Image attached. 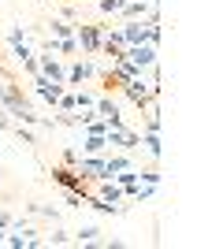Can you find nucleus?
<instances>
[{
	"instance_id": "6",
	"label": "nucleus",
	"mask_w": 223,
	"mask_h": 249,
	"mask_svg": "<svg viewBox=\"0 0 223 249\" xmlns=\"http://www.w3.org/2000/svg\"><path fill=\"white\" fill-rule=\"evenodd\" d=\"M123 45H149V19H127L119 26Z\"/></svg>"
},
{
	"instance_id": "1",
	"label": "nucleus",
	"mask_w": 223,
	"mask_h": 249,
	"mask_svg": "<svg viewBox=\"0 0 223 249\" xmlns=\"http://www.w3.org/2000/svg\"><path fill=\"white\" fill-rule=\"evenodd\" d=\"M0 108H4L11 119L26 123V126H37V123H41V115L34 112V104L22 97V89H19L15 82H4V93H0Z\"/></svg>"
},
{
	"instance_id": "17",
	"label": "nucleus",
	"mask_w": 223,
	"mask_h": 249,
	"mask_svg": "<svg viewBox=\"0 0 223 249\" xmlns=\"http://www.w3.org/2000/svg\"><path fill=\"white\" fill-rule=\"evenodd\" d=\"M11 56H15L19 63H26V60H34V49L26 41H15V45H11Z\"/></svg>"
},
{
	"instance_id": "26",
	"label": "nucleus",
	"mask_w": 223,
	"mask_h": 249,
	"mask_svg": "<svg viewBox=\"0 0 223 249\" xmlns=\"http://www.w3.org/2000/svg\"><path fill=\"white\" fill-rule=\"evenodd\" d=\"M60 4H64V0H60Z\"/></svg>"
},
{
	"instance_id": "20",
	"label": "nucleus",
	"mask_w": 223,
	"mask_h": 249,
	"mask_svg": "<svg viewBox=\"0 0 223 249\" xmlns=\"http://www.w3.org/2000/svg\"><path fill=\"white\" fill-rule=\"evenodd\" d=\"M78 156H82V153H78V149H64V153H60V164L74 167V164H78Z\"/></svg>"
},
{
	"instance_id": "2",
	"label": "nucleus",
	"mask_w": 223,
	"mask_h": 249,
	"mask_svg": "<svg viewBox=\"0 0 223 249\" xmlns=\"http://www.w3.org/2000/svg\"><path fill=\"white\" fill-rule=\"evenodd\" d=\"M104 30H108V22H82V26H74V41L82 49V56H101Z\"/></svg>"
},
{
	"instance_id": "7",
	"label": "nucleus",
	"mask_w": 223,
	"mask_h": 249,
	"mask_svg": "<svg viewBox=\"0 0 223 249\" xmlns=\"http://www.w3.org/2000/svg\"><path fill=\"white\" fill-rule=\"evenodd\" d=\"M37 74L52 78V82H64V78H67V67L56 60L52 52H37Z\"/></svg>"
},
{
	"instance_id": "5",
	"label": "nucleus",
	"mask_w": 223,
	"mask_h": 249,
	"mask_svg": "<svg viewBox=\"0 0 223 249\" xmlns=\"http://www.w3.org/2000/svg\"><path fill=\"white\" fill-rule=\"evenodd\" d=\"M89 78H97V63H93V60H74L71 67H67L64 86H67V89H78V86L89 82Z\"/></svg>"
},
{
	"instance_id": "14",
	"label": "nucleus",
	"mask_w": 223,
	"mask_h": 249,
	"mask_svg": "<svg viewBox=\"0 0 223 249\" xmlns=\"http://www.w3.org/2000/svg\"><path fill=\"white\" fill-rule=\"evenodd\" d=\"M93 101H97V93H89V89H82V86L74 89V108H78V112H86V108H93Z\"/></svg>"
},
{
	"instance_id": "23",
	"label": "nucleus",
	"mask_w": 223,
	"mask_h": 249,
	"mask_svg": "<svg viewBox=\"0 0 223 249\" xmlns=\"http://www.w3.org/2000/svg\"><path fill=\"white\" fill-rule=\"evenodd\" d=\"M0 130H11V115L4 112V108H0Z\"/></svg>"
},
{
	"instance_id": "18",
	"label": "nucleus",
	"mask_w": 223,
	"mask_h": 249,
	"mask_svg": "<svg viewBox=\"0 0 223 249\" xmlns=\"http://www.w3.org/2000/svg\"><path fill=\"white\" fill-rule=\"evenodd\" d=\"M15 138H19L22 145H34V130H30L26 123H19V126H15Z\"/></svg>"
},
{
	"instance_id": "13",
	"label": "nucleus",
	"mask_w": 223,
	"mask_h": 249,
	"mask_svg": "<svg viewBox=\"0 0 223 249\" xmlns=\"http://www.w3.org/2000/svg\"><path fill=\"white\" fill-rule=\"evenodd\" d=\"M82 153H108L104 134H86V138H82Z\"/></svg>"
},
{
	"instance_id": "19",
	"label": "nucleus",
	"mask_w": 223,
	"mask_h": 249,
	"mask_svg": "<svg viewBox=\"0 0 223 249\" xmlns=\"http://www.w3.org/2000/svg\"><path fill=\"white\" fill-rule=\"evenodd\" d=\"M67 231H52V234H49V238H45V246H67Z\"/></svg>"
},
{
	"instance_id": "9",
	"label": "nucleus",
	"mask_w": 223,
	"mask_h": 249,
	"mask_svg": "<svg viewBox=\"0 0 223 249\" xmlns=\"http://www.w3.org/2000/svg\"><path fill=\"white\" fill-rule=\"evenodd\" d=\"M112 182H116L119 190H123V194H130V190L138 186L141 178H138V167L130 164V167H123V171H116V175H112Z\"/></svg>"
},
{
	"instance_id": "8",
	"label": "nucleus",
	"mask_w": 223,
	"mask_h": 249,
	"mask_svg": "<svg viewBox=\"0 0 223 249\" xmlns=\"http://www.w3.org/2000/svg\"><path fill=\"white\" fill-rule=\"evenodd\" d=\"M123 52H127V45H123V37H119V30L108 26L104 41H101V56H108V60H123Z\"/></svg>"
},
{
	"instance_id": "11",
	"label": "nucleus",
	"mask_w": 223,
	"mask_h": 249,
	"mask_svg": "<svg viewBox=\"0 0 223 249\" xmlns=\"http://www.w3.org/2000/svg\"><path fill=\"white\" fill-rule=\"evenodd\" d=\"M141 149H145L149 156H153V160H160V156H164V145H160V134L156 130H145V134H141V142H138Z\"/></svg>"
},
{
	"instance_id": "24",
	"label": "nucleus",
	"mask_w": 223,
	"mask_h": 249,
	"mask_svg": "<svg viewBox=\"0 0 223 249\" xmlns=\"http://www.w3.org/2000/svg\"><path fill=\"white\" fill-rule=\"evenodd\" d=\"M0 227H11V216H8V212H0Z\"/></svg>"
},
{
	"instance_id": "3",
	"label": "nucleus",
	"mask_w": 223,
	"mask_h": 249,
	"mask_svg": "<svg viewBox=\"0 0 223 249\" xmlns=\"http://www.w3.org/2000/svg\"><path fill=\"white\" fill-rule=\"evenodd\" d=\"M123 60L134 67V71H149L153 63H156V45H127V52H123Z\"/></svg>"
},
{
	"instance_id": "27",
	"label": "nucleus",
	"mask_w": 223,
	"mask_h": 249,
	"mask_svg": "<svg viewBox=\"0 0 223 249\" xmlns=\"http://www.w3.org/2000/svg\"><path fill=\"white\" fill-rule=\"evenodd\" d=\"M0 171H4V167H0Z\"/></svg>"
},
{
	"instance_id": "16",
	"label": "nucleus",
	"mask_w": 223,
	"mask_h": 249,
	"mask_svg": "<svg viewBox=\"0 0 223 249\" xmlns=\"http://www.w3.org/2000/svg\"><path fill=\"white\" fill-rule=\"evenodd\" d=\"M138 178L145 182V186H160V182H164V175H160L156 167H141V171H138Z\"/></svg>"
},
{
	"instance_id": "15",
	"label": "nucleus",
	"mask_w": 223,
	"mask_h": 249,
	"mask_svg": "<svg viewBox=\"0 0 223 249\" xmlns=\"http://www.w3.org/2000/svg\"><path fill=\"white\" fill-rule=\"evenodd\" d=\"M49 26H52V37H74V22L67 19H52Z\"/></svg>"
},
{
	"instance_id": "10",
	"label": "nucleus",
	"mask_w": 223,
	"mask_h": 249,
	"mask_svg": "<svg viewBox=\"0 0 223 249\" xmlns=\"http://www.w3.org/2000/svg\"><path fill=\"white\" fill-rule=\"evenodd\" d=\"M97 197H101V201H108V205H116V201H123L127 194H123V190H119L116 182H112V178H101V182H97Z\"/></svg>"
},
{
	"instance_id": "4",
	"label": "nucleus",
	"mask_w": 223,
	"mask_h": 249,
	"mask_svg": "<svg viewBox=\"0 0 223 249\" xmlns=\"http://www.w3.org/2000/svg\"><path fill=\"white\" fill-rule=\"evenodd\" d=\"M52 182H60V190H74V194H86V190H89V182H86L74 167H67V164L52 167Z\"/></svg>"
},
{
	"instance_id": "12",
	"label": "nucleus",
	"mask_w": 223,
	"mask_h": 249,
	"mask_svg": "<svg viewBox=\"0 0 223 249\" xmlns=\"http://www.w3.org/2000/svg\"><path fill=\"white\" fill-rule=\"evenodd\" d=\"M74 242H78V246H104V242H101V231H97L93 223H89V227H78Z\"/></svg>"
},
{
	"instance_id": "25",
	"label": "nucleus",
	"mask_w": 223,
	"mask_h": 249,
	"mask_svg": "<svg viewBox=\"0 0 223 249\" xmlns=\"http://www.w3.org/2000/svg\"><path fill=\"white\" fill-rule=\"evenodd\" d=\"M4 238H8V227H0V246H4Z\"/></svg>"
},
{
	"instance_id": "22",
	"label": "nucleus",
	"mask_w": 223,
	"mask_h": 249,
	"mask_svg": "<svg viewBox=\"0 0 223 249\" xmlns=\"http://www.w3.org/2000/svg\"><path fill=\"white\" fill-rule=\"evenodd\" d=\"M60 19L74 22V19H78V8H74V4H64V8H60Z\"/></svg>"
},
{
	"instance_id": "21",
	"label": "nucleus",
	"mask_w": 223,
	"mask_h": 249,
	"mask_svg": "<svg viewBox=\"0 0 223 249\" xmlns=\"http://www.w3.org/2000/svg\"><path fill=\"white\" fill-rule=\"evenodd\" d=\"M26 37H30V34L22 30V26H11V30H8V45H15V41H26Z\"/></svg>"
}]
</instances>
